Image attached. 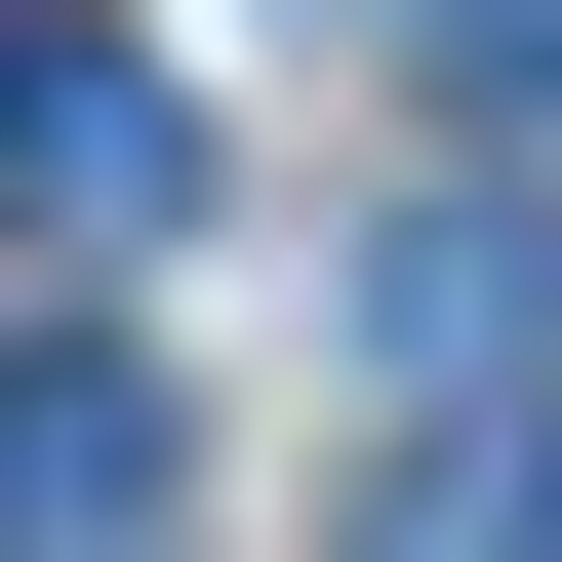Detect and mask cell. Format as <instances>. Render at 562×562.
Masks as SVG:
<instances>
[{"mask_svg": "<svg viewBox=\"0 0 562 562\" xmlns=\"http://www.w3.org/2000/svg\"><path fill=\"white\" fill-rule=\"evenodd\" d=\"M0 201H41V241H161L201 201V81L161 41H0Z\"/></svg>", "mask_w": 562, "mask_h": 562, "instance_id": "6da1fadb", "label": "cell"}, {"mask_svg": "<svg viewBox=\"0 0 562 562\" xmlns=\"http://www.w3.org/2000/svg\"><path fill=\"white\" fill-rule=\"evenodd\" d=\"M0 562H161V362H121V322L0 362Z\"/></svg>", "mask_w": 562, "mask_h": 562, "instance_id": "7a4b0ae2", "label": "cell"}, {"mask_svg": "<svg viewBox=\"0 0 562 562\" xmlns=\"http://www.w3.org/2000/svg\"><path fill=\"white\" fill-rule=\"evenodd\" d=\"M362 322H402L442 402H522V322H562V281H522V201H402V241H362Z\"/></svg>", "mask_w": 562, "mask_h": 562, "instance_id": "277c9868", "label": "cell"}, {"mask_svg": "<svg viewBox=\"0 0 562 562\" xmlns=\"http://www.w3.org/2000/svg\"><path fill=\"white\" fill-rule=\"evenodd\" d=\"M442 81H482V121H522V161H562V0H442Z\"/></svg>", "mask_w": 562, "mask_h": 562, "instance_id": "5b68a950", "label": "cell"}, {"mask_svg": "<svg viewBox=\"0 0 562 562\" xmlns=\"http://www.w3.org/2000/svg\"><path fill=\"white\" fill-rule=\"evenodd\" d=\"M322 562H562V402H442L402 482H322Z\"/></svg>", "mask_w": 562, "mask_h": 562, "instance_id": "3957f363", "label": "cell"}]
</instances>
